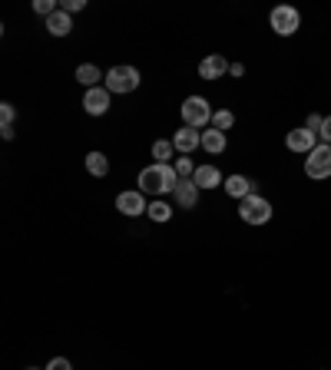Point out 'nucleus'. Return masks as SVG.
I'll use <instances>...</instances> for the list:
<instances>
[{
    "label": "nucleus",
    "instance_id": "obj_1",
    "mask_svg": "<svg viewBox=\"0 0 331 370\" xmlns=\"http://www.w3.org/2000/svg\"><path fill=\"white\" fill-rule=\"evenodd\" d=\"M179 185V172L173 169V165H159V162H153V165H146L140 172V192L142 196H173Z\"/></svg>",
    "mask_w": 331,
    "mask_h": 370
},
{
    "label": "nucleus",
    "instance_id": "obj_2",
    "mask_svg": "<svg viewBox=\"0 0 331 370\" xmlns=\"http://www.w3.org/2000/svg\"><path fill=\"white\" fill-rule=\"evenodd\" d=\"M212 116H215V109L209 106L205 96H189V100L182 103V126L209 129L212 126Z\"/></svg>",
    "mask_w": 331,
    "mask_h": 370
},
{
    "label": "nucleus",
    "instance_id": "obj_3",
    "mask_svg": "<svg viewBox=\"0 0 331 370\" xmlns=\"http://www.w3.org/2000/svg\"><path fill=\"white\" fill-rule=\"evenodd\" d=\"M238 219L245 221V225H269L272 221V202L262 198L259 192H252L248 198L238 202Z\"/></svg>",
    "mask_w": 331,
    "mask_h": 370
},
{
    "label": "nucleus",
    "instance_id": "obj_4",
    "mask_svg": "<svg viewBox=\"0 0 331 370\" xmlns=\"http://www.w3.org/2000/svg\"><path fill=\"white\" fill-rule=\"evenodd\" d=\"M269 27H272L278 36H292V34H298V27H302V13H298L295 7H288V4H278V7H272V13H269Z\"/></svg>",
    "mask_w": 331,
    "mask_h": 370
},
{
    "label": "nucleus",
    "instance_id": "obj_5",
    "mask_svg": "<svg viewBox=\"0 0 331 370\" xmlns=\"http://www.w3.org/2000/svg\"><path fill=\"white\" fill-rule=\"evenodd\" d=\"M305 175H308V179H315V182H325V179H331V146L318 142L315 149L308 152Z\"/></svg>",
    "mask_w": 331,
    "mask_h": 370
},
{
    "label": "nucleus",
    "instance_id": "obj_6",
    "mask_svg": "<svg viewBox=\"0 0 331 370\" xmlns=\"http://www.w3.org/2000/svg\"><path fill=\"white\" fill-rule=\"evenodd\" d=\"M103 86H107L109 92H133L136 86H140V69L136 67H113L107 69V80H103Z\"/></svg>",
    "mask_w": 331,
    "mask_h": 370
},
{
    "label": "nucleus",
    "instance_id": "obj_7",
    "mask_svg": "<svg viewBox=\"0 0 331 370\" xmlns=\"http://www.w3.org/2000/svg\"><path fill=\"white\" fill-rule=\"evenodd\" d=\"M318 146V132H311L308 126H298L292 132H285V149L298 152V156H308V152Z\"/></svg>",
    "mask_w": 331,
    "mask_h": 370
},
{
    "label": "nucleus",
    "instance_id": "obj_8",
    "mask_svg": "<svg viewBox=\"0 0 331 370\" xmlns=\"http://www.w3.org/2000/svg\"><path fill=\"white\" fill-rule=\"evenodd\" d=\"M116 208L126 215V219H136V215H146L149 202H146V196L136 189V192H119V196H116Z\"/></svg>",
    "mask_w": 331,
    "mask_h": 370
},
{
    "label": "nucleus",
    "instance_id": "obj_9",
    "mask_svg": "<svg viewBox=\"0 0 331 370\" xmlns=\"http://www.w3.org/2000/svg\"><path fill=\"white\" fill-rule=\"evenodd\" d=\"M109 96H113V92H109L107 86H93V90L83 92V109L90 116H103L109 109Z\"/></svg>",
    "mask_w": 331,
    "mask_h": 370
},
{
    "label": "nucleus",
    "instance_id": "obj_10",
    "mask_svg": "<svg viewBox=\"0 0 331 370\" xmlns=\"http://www.w3.org/2000/svg\"><path fill=\"white\" fill-rule=\"evenodd\" d=\"M173 146H176V152L189 156V152H196L202 146V132L199 129H192V126H182L176 136H173Z\"/></svg>",
    "mask_w": 331,
    "mask_h": 370
},
{
    "label": "nucleus",
    "instance_id": "obj_11",
    "mask_svg": "<svg viewBox=\"0 0 331 370\" xmlns=\"http://www.w3.org/2000/svg\"><path fill=\"white\" fill-rule=\"evenodd\" d=\"M225 73H229V60L219 57V53H212V57H205L199 63V76H202V80H222Z\"/></svg>",
    "mask_w": 331,
    "mask_h": 370
},
{
    "label": "nucleus",
    "instance_id": "obj_12",
    "mask_svg": "<svg viewBox=\"0 0 331 370\" xmlns=\"http://www.w3.org/2000/svg\"><path fill=\"white\" fill-rule=\"evenodd\" d=\"M173 198H176L179 208H196V202H199V185L192 182V179H179Z\"/></svg>",
    "mask_w": 331,
    "mask_h": 370
},
{
    "label": "nucleus",
    "instance_id": "obj_13",
    "mask_svg": "<svg viewBox=\"0 0 331 370\" xmlns=\"http://www.w3.org/2000/svg\"><path fill=\"white\" fill-rule=\"evenodd\" d=\"M222 189L229 192V198H238V202H242V198H248L255 192V182H252L248 175H229Z\"/></svg>",
    "mask_w": 331,
    "mask_h": 370
},
{
    "label": "nucleus",
    "instance_id": "obj_14",
    "mask_svg": "<svg viewBox=\"0 0 331 370\" xmlns=\"http://www.w3.org/2000/svg\"><path fill=\"white\" fill-rule=\"evenodd\" d=\"M192 182L199 185V192H202V189L209 192V189H219V185H225V179H222V172H219L215 165H199V169H196V175H192Z\"/></svg>",
    "mask_w": 331,
    "mask_h": 370
},
{
    "label": "nucleus",
    "instance_id": "obj_15",
    "mask_svg": "<svg viewBox=\"0 0 331 370\" xmlns=\"http://www.w3.org/2000/svg\"><path fill=\"white\" fill-rule=\"evenodd\" d=\"M76 80H80L86 90H93V86H100V80H107V73H100V67H93V63H80V67H76Z\"/></svg>",
    "mask_w": 331,
    "mask_h": 370
},
{
    "label": "nucleus",
    "instance_id": "obj_16",
    "mask_svg": "<svg viewBox=\"0 0 331 370\" xmlns=\"http://www.w3.org/2000/svg\"><path fill=\"white\" fill-rule=\"evenodd\" d=\"M47 30L53 36H67L73 30V17L70 13H63V11H57L53 17H47Z\"/></svg>",
    "mask_w": 331,
    "mask_h": 370
},
{
    "label": "nucleus",
    "instance_id": "obj_17",
    "mask_svg": "<svg viewBox=\"0 0 331 370\" xmlns=\"http://www.w3.org/2000/svg\"><path fill=\"white\" fill-rule=\"evenodd\" d=\"M173 156H176V146H173V139H156L153 142V159L159 165H173Z\"/></svg>",
    "mask_w": 331,
    "mask_h": 370
},
{
    "label": "nucleus",
    "instance_id": "obj_18",
    "mask_svg": "<svg viewBox=\"0 0 331 370\" xmlns=\"http://www.w3.org/2000/svg\"><path fill=\"white\" fill-rule=\"evenodd\" d=\"M202 149L212 152V156H219V152H225V132H219V129H205L202 132Z\"/></svg>",
    "mask_w": 331,
    "mask_h": 370
},
{
    "label": "nucleus",
    "instance_id": "obj_19",
    "mask_svg": "<svg viewBox=\"0 0 331 370\" xmlns=\"http://www.w3.org/2000/svg\"><path fill=\"white\" fill-rule=\"evenodd\" d=\"M86 172L96 175V179H103V175L109 172V159L103 152H90V156H86Z\"/></svg>",
    "mask_w": 331,
    "mask_h": 370
},
{
    "label": "nucleus",
    "instance_id": "obj_20",
    "mask_svg": "<svg viewBox=\"0 0 331 370\" xmlns=\"http://www.w3.org/2000/svg\"><path fill=\"white\" fill-rule=\"evenodd\" d=\"M146 215L163 225V221L173 219V205H169V202H163V198H153V202H149V208H146Z\"/></svg>",
    "mask_w": 331,
    "mask_h": 370
},
{
    "label": "nucleus",
    "instance_id": "obj_21",
    "mask_svg": "<svg viewBox=\"0 0 331 370\" xmlns=\"http://www.w3.org/2000/svg\"><path fill=\"white\" fill-rule=\"evenodd\" d=\"M232 126H236V116H232V109H215L212 129H219V132H229Z\"/></svg>",
    "mask_w": 331,
    "mask_h": 370
},
{
    "label": "nucleus",
    "instance_id": "obj_22",
    "mask_svg": "<svg viewBox=\"0 0 331 370\" xmlns=\"http://www.w3.org/2000/svg\"><path fill=\"white\" fill-rule=\"evenodd\" d=\"M173 169H176V172H179V179H192V175H196V169H199V165H196V162H192L189 156H179V159L173 162Z\"/></svg>",
    "mask_w": 331,
    "mask_h": 370
},
{
    "label": "nucleus",
    "instance_id": "obj_23",
    "mask_svg": "<svg viewBox=\"0 0 331 370\" xmlns=\"http://www.w3.org/2000/svg\"><path fill=\"white\" fill-rule=\"evenodd\" d=\"M34 13H40V17H53V13H57V4H53V0H34Z\"/></svg>",
    "mask_w": 331,
    "mask_h": 370
},
{
    "label": "nucleus",
    "instance_id": "obj_24",
    "mask_svg": "<svg viewBox=\"0 0 331 370\" xmlns=\"http://www.w3.org/2000/svg\"><path fill=\"white\" fill-rule=\"evenodd\" d=\"M0 119H4V126H13V119H17V109L11 103H0Z\"/></svg>",
    "mask_w": 331,
    "mask_h": 370
},
{
    "label": "nucleus",
    "instance_id": "obj_25",
    "mask_svg": "<svg viewBox=\"0 0 331 370\" xmlns=\"http://www.w3.org/2000/svg\"><path fill=\"white\" fill-rule=\"evenodd\" d=\"M83 7H86V0H63V4H60V11L63 13H76V11H83Z\"/></svg>",
    "mask_w": 331,
    "mask_h": 370
},
{
    "label": "nucleus",
    "instance_id": "obj_26",
    "mask_svg": "<svg viewBox=\"0 0 331 370\" xmlns=\"http://www.w3.org/2000/svg\"><path fill=\"white\" fill-rule=\"evenodd\" d=\"M321 123H325V116H318V113H308V119H305V126L311 129V132H321Z\"/></svg>",
    "mask_w": 331,
    "mask_h": 370
},
{
    "label": "nucleus",
    "instance_id": "obj_27",
    "mask_svg": "<svg viewBox=\"0 0 331 370\" xmlns=\"http://www.w3.org/2000/svg\"><path fill=\"white\" fill-rule=\"evenodd\" d=\"M318 139L325 142V146H331V116H325V123H321V132Z\"/></svg>",
    "mask_w": 331,
    "mask_h": 370
},
{
    "label": "nucleus",
    "instance_id": "obj_28",
    "mask_svg": "<svg viewBox=\"0 0 331 370\" xmlns=\"http://www.w3.org/2000/svg\"><path fill=\"white\" fill-rule=\"evenodd\" d=\"M47 370H73V364H70L67 357H53V360L47 364Z\"/></svg>",
    "mask_w": 331,
    "mask_h": 370
},
{
    "label": "nucleus",
    "instance_id": "obj_29",
    "mask_svg": "<svg viewBox=\"0 0 331 370\" xmlns=\"http://www.w3.org/2000/svg\"><path fill=\"white\" fill-rule=\"evenodd\" d=\"M229 73H232V76H245V67H242V63H229Z\"/></svg>",
    "mask_w": 331,
    "mask_h": 370
},
{
    "label": "nucleus",
    "instance_id": "obj_30",
    "mask_svg": "<svg viewBox=\"0 0 331 370\" xmlns=\"http://www.w3.org/2000/svg\"><path fill=\"white\" fill-rule=\"evenodd\" d=\"M0 136H4V139H13V126H0Z\"/></svg>",
    "mask_w": 331,
    "mask_h": 370
},
{
    "label": "nucleus",
    "instance_id": "obj_31",
    "mask_svg": "<svg viewBox=\"0 0 331 370\" xmlns=\"http://www.w3.org/2000/svg\"><path fill=\"white\" fill-rule=\"evenodd\" d=\"M27 370H40V367H27Z\"/></svg>",
    "mask_w": 331,
    "mask_h": 370
}]
</instances>
